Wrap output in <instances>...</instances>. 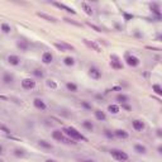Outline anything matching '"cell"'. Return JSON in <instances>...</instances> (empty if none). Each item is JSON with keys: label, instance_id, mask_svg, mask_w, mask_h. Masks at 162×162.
Returning <instances> with one entry per match:
<instances>
[{"label": "cell", "instance_id": "6da1fadb", "mask_svg": "<svg viewBox=\"0 0 162 162\" xmlns=\"http://www.w3.org/2000/svg\"><path fill=\"white\" fill-rule=\"evenodd\" d=\"M62 132L66 134L70 139H72V141H84V142H88V138L84 137V134L81 132H79L75 127H65L62 129Z\"/></svg>", "mask_w": 162, "mask_h": 162}, {"label": "cell", "instance_id": "7a4b0ae2", "mask_svg": "<svg viewBox=\"0 0 162 162\" xmlns=\"http://www.w3.org/2000/svg\"><path fill=\"white\" fill-rule=\"evenodd\" d=\"M110 156L118 162H127L129 160V155L127 152H124V151H122V149H118V148H112L110 149Z\"/></svg>", "mask_w": 162, "mask_h": 162}, {"label": "cell", "instance_id": "3957f363", "mask_svg": "<svg viewBox=\"0 0 162 162\" xmlns=\"http://www.w3.org/2000/svg\"><path fill=\"white\" fill-rule=\"evenodd\" d=\"M125 63L128 65V66H131V67H138L139 63H141V60H139L137 56H134V55L127 53V55H125Z\"/></svg>", "mask_w": 162, "mask_h": 162}, {"label": "cell", "instance_id": "277c9868", "mask_svg": "<svg viewBox=\"0 0 162 162\" xmlns=\"http://www.w3.org/2000/svg\"><path fill=\"white\" fill-rule=\"evenodd\" d=\"M20 85H22V89H23V90L29 91V90H33V89L36 88V81H34V79L26 77V79L22 80Z\"/></svg>", "mask_w": 162, "mask_h": 162}, {"label": "cell", "instance_id": "5b68a950", "mask_svg": "<svg viewBox=\"0 0 162 162\" xmlns=\"http://www.w3.org/2000/svg\"><path fill=\"white\" fill-rule=\"evenodd\" d=\"M52 5H55L56 8H58V9H62V10H65V12H67V13H71V14H76V10H75L73 8H71V6H69V5H66V4H63V3H58V2H52Z\"/></svg>", "mask_w": 162, "mask_h": 162}, {"label": "cell", "instance_id": "8992f818", "mask_svg": "<svg viewBox=\"0 0 162 162\" xmlns=\"http://www.w3.org/2000/svg\"><path fill=\"white\" fill-rule=\"evenodd\" d=\"M89 76L94 80H99L101 77V71L99 70V67H96V66H91L89 69Z\"/></svg>", "mask_w": 162, "mask_h": 162}, {"label": "cell", "instance_id": "52a82bcc", "mask_svg": "<svg viewBox=\"0 0 162 162\" xmlns=\"http://www.w3.org/2000/svg\"><path fill=\"white\" fill-rule=\"evenodd\" d=\"M149 9H151L152 14L157 19H161V6H160V3H152V4H149Z\"/></svg>", "mask_w": 162, "mask_h": 162}, {"label": "cell", "instance_id": "ba28073f", "mask_svg": "<svg viewBox=\"0 0 162 162\" xmlns=\"http://www.w3.org/2000/svg\"><path fill=\"white\" fill-rule=\"evenodd\" d=\"M33 106L36 108V109L41 110V112H45V110L47 109V104L43 101L41 98H36V99L33 100Z\"/></svg>", "mask_w": 162, "mask_h": 162}, {"label": "cell", "instance_id": "9c48e42d", "mask_svg": "<svg viewBox=\"0 0 162 162\" xmlns=\"http://www.w3.org/2000/svg\"><path fill=\"white\" fill-rule=\"evenodd\" d=\"M6 61H8V63L10 65V66H19L20 62H22V60L18 55H9L6 57Z\"/></svg>", "mask_w": 162, "mask_h": 162}, {"label": "cell", "instance_id": "30bf717a", "mask_svg": "<svg viewBox=\"0 0 162 162\" xmlns=\"http://www.w3.org/2000/svg\"><path fill=\"white\" fill-rule=\"evenodd\" d=\"M52 138L57 142H63L66 137H65V133L61 131V129H55V131L52 132Z\"/></svg>", "mask_w": 162, "mask_h": 162}, {"label": "cell", "instance_id": "8fae6325", "mask_svg": "<svg viewBox=\"0 0 162 162\" xmlns=\"http://www.w3.org/2000/svg\"><path fill=\"white\" fill-rule=\"evenodd\" d=\"M2 81L4 85H10L14 82V75L12 72H4L3 73V77H2Z\"/></svg>", "mask_w": 162, "mask_h": 162}, {"label": "cell", "instance_id": "7c38bea8", "mask_svg": "<svg viewBox=\"0 0 162 162\" xmlns=\"http://www.w3.org/2000/svg\"><path fill=\"white\" fill-rule=\"evenodd\" d=\"M84 41V43L86 46H88L89 48H91V49H94L95 52H101V47L98 45L96 42H94V41H88V39H82Z\"/></svg>", "mask_w": 162, "mask_h": 162}, {"label": "cell", "instance_id": "4fadbf2b", "mask_svg": "<svg viewBox=\"0 0 162 162\" xmlns=\"http://www.w3.org/2000/svg\"><path fill=\"white\" fill-rule=\"evenodd\" d=\"M115 138H119V139H127L129 137V133L125 131V129H115L113 132Z\"/></svg>", "mask_w": 162, "mask_h": 162}, {"label": "cell", "instance_id": "5bb4252c", "mask_svg": "<svg viewBox=\"0 0 162 162\" xmlns=\"http://www.w3.org/2000/svg\"><path fill=\"white\" fill-rule=\"evenodd\" d=\"M42 62L45 63V65H51L53 62V55L51 52L46 51V52H43V55H42Z\"/></svg>", "mask_w": 162, "mask_h": 162}, {"label": "cell", "instance_id": "9a60e30c", "mask_svg": "<svg viewBox=\"0 0 162 162\" xmlns=\"http://www.w3.org/2000/svg\"><path fill=\"white\" fill-rule=\"evenodd\" d=\"M17 47H18V49L22 51V52H27L28 48H29V43H28L27 41H24V39H19V41L17 42Z\"/></svg>", "mask_w": 162, "mask_h": 162}, {"label": "cell", "instance_id": "2e32d148", "mask_svg": "<svg viewBox=\"0 0 162 162\" xmlns=\"http://www.w3.org/2000/svg\"><path fill=\"white\" fill-rule=\"evenodd\" d=\"M132 127H133L134 131L142 132L143 129H144V123H143L142 121H139V119H134V121L132 122Z\"/></svg>", "mask_w": 162, "mask_h": 162}, {"label": "cell", "instance_id": "e0dca14e", "mask_svg": "<svg viewBox=\"0 0 162 162\" xmlns=\"http://www.w3.org/2000/svg\"><path fill=\"white\" fill-rule=\"evenodd\" d=\"M94 117H95V119L99 121V122H105L106 121V114H105V112H103L100 109H96L94 112Z\"/></svg>", "mask_w": 162, "mask_h": 162}, {"label": "cell", "instance_id": "ac0fdd59", "mask_svg": "<svg viewBox=\"0 0 162 162\" xmlns=\"http://www.w3.org/2000/svg\"><path fill=\"white\" fill-rule=\"evenodd\" d=\"M81 9L85 12L86 15H93V14H94V10H93L91 5H90L89 3H86V2H82V3H81Z\"/></svg>", "mask_w": 162, "mask_h": 162}, {"label": "cell", "instance_id": "d6986e66", "mask_svg": "<svg viewBox=\"0 0 162 162\" xmlns=\"http://www.w3.org/2000/svg\"><path fill=\"white\" fill-rule=\"evenodd\" d=\"M115 100L119 104H128L129 103V96L125 95V94H123V93H121V94H118L115 96Z\"/></svg>", "mask_w": 162, "mask_h": 162}, {"label": "cell", "instance_id": "ffe728a7", "mask_svg": "<svg viewBox=\"0 0 162 162\" xmlns=\"http://www.w3.org/2000/svg\"><path fill=\"white\" fill-rule=\"evenodd\" d=\"M37 15H38L39 18H42V19L47 20V22H51V23H56V22H57L55 17H52V15H49V14H46V13H42V12H38Z\"/></svg>", "mask_w": 162, "mask_h": 162}, {"label": "cell", "instance_id": "44dd1931", "mask_svg": "<svg viewBox=\"0 0 162 162\" xmlns=\"http://www.w3.org/2000/svg\"><path fill=\"white\" fill-rule=\"evenodd\" d=\"M134 152L138 155H146L147 148H146V146H143L141 143H137V144H134Z\"/></svg>", "mask_w": 162, "mask_h": 162}, {"label": "cell", "instance_id": "7402d4cb", "mask_svg": "<svg viewBox=\"0 0 162 162\" xmlns=\"http://www.w3.org/2000/svg\"><path fill=\"white\" fill-rule=\"evenodd\" d=\"M82 128L86 129L88 132H93L95 127H94V123H93L90 119H85V121L82 122Z\"/></svg>", "mask_w": 162, "mask_h": 162}, {"label": "cell", "instance_id": "603a6c76", "mask_svg": "<svg viewBox=\"0 0 162 162\" xmlns=\"http://www.w3.org/2000/svg\"><path fill=\"white\" fill-rule=\"evenodd\" d=\"M38 146L41 148H43V149H52L53 148L52 143L48 142V141H46V139H39V141H38Z\"/></svg>", "mask_w": 162, "mask_h": 162}, {"label": "cell", "instance_id": "cb8c5ba5", "mask_svg": "<svg viewBox=\"0 0 162 162\" xmlns=\"http://www.w3.org/2000/svg\"><path fill=\"white\" fill-rule=\"evenodd\" d=\"M108 112L110 114H118L121 112V106L118 104H110V105H108Z\"/></svg>", "mask_w": 162, "mask_h": 162}, {"label": "cell", "instance_id": "d4e9b609", "mask_svg": "<svg viewBox=\"0 0 162 162\" xmlns=\"http://www.w3.org/2000/svg\"><path fill=\"white\" fill-rule=\"evenodd\" d=\"M13 156L17 158H23L26 156V151L23 148H14L13 149Z\"/></svg>", "mask_w": 162, "mask_h": 162}, {"label": "cell", "instance_id": "484cf974", "mask_svg": "<svg viewBox=\"0 0 162 162\" xmlns=\"http://www.w3.org/2000/svg\"><path fill=\"white\" fill-rule=\"evenodd\" d=\"M66 89L69 90V91H71V93H77V90H79V86L75 84V82H66Z\"/></svg>", "mask_w": 162, "mask_h": 162}, {"label": "cell", "instance_id": "4316f807", "mask_svg": "<svg viewBox=\"0 0 162 162\" xmlns=\"http://www.w3.org/2000/svg\"><path fill=\"white\" fill-rule=\"evenodd\" d=\"M63 65H65V66H67V67H72L73 65H75V58L71 57V56L65 57L63 58Z\"/></svg>", "mask_w": 162, "mask_h": 162}, {"label": "cell", "instance_id": "83f0119b", "mask_svg": "<svg viewBox=\"0 0 162 162\" xmlns=\"http://www.w3.org/2000/svg\"><path fill=\"white\" fill-rule=\"evenodd\" d=\"M32 73H33V76L36 79H45V72H43V70H41V69H34L32 71Z\"/></svg>", "mask_w": 162, "mask_h": 162}, {"label": "cell", "instance_id": "f1b7e54d", "mask_svg": "<svg viewBox=\"0 0 162 162\" xmlns=\"http://www.w3.org/2000/svg\"><path fill=\"white\" fill-rule=\"evenodd\" d=\"M0 29H2V32L4 34H9L10 32H12V27H10V24H8V23H2Z\"/></svg>", "mask_w": 162, "mask_h": 162}, {"label": "cell", "instance_id": "f546056e", "mask_svg": "<svg viewBox=\"0 0 162 162\" xmlns=\"http://www.w3.org/2000/svg\"><path fill=\"white\" fill-rule=\"evenodd\" d=\"M0 132H3L4 134L9 136V134H12V129H10L8 125H5L4 123H0Z\"/></svg>", "mask_w": 162, "mask_h": 162}, {"label": "cell", "instance_id": "4dcf8cb0", "mask_svg": "<svg viewBox=\"0 0 162 162\" xmlns=\"http://www.w3.org/2000/svg\"><path fill=\"white\" fill-rule=\"evenodd\" d=\"M110 66L114 70H122L123 69V65L121 61H110Z\"/></svg>", "mask_w": 162, "mask_h": 162}, {"label": "cell", "instance_id": "1f68e13d", "mask_svg": "<svg viewBox=\"0 0 162 162\" xmlns=\"http://www.w3.org/2000/svg\"><path fill=\"white\" fill-rule=\"evenodd\" d=\"M152 90H153V93H155L156 95H158V96L162 95V88H161L160 84H153V85H152Z\"/></svg>", "mask_w": 162, "mask_h": 162}, {"label": "cell", "instance_id": "d6a6232c", "mask_svg": "<svg viewBox=\"0 0 162 162\" xmlns=\"http://www.w3.org/2000/svg\"><path fill=\"white\" fill-rule=\"evenodd\" d=\"M46 84H47V86L49 89H52V90H56L57 88H58V85H57V82L55 81V80H47L46 81Z\"/></svg>", "mask_w": 162, "mask_h": 162}, {"label": "cell", "instance_id": "836d02e7", "mask_svg": "<svg viewBox=\"0 0 162 162\" xmlns=\"http://www.w3.org/2000/svg\"><path fill=\"white\" fill-rule=\"evenodd\" d=\"M80 104H81V106L84 108L85 110H91V109H93V105H91V103L86 101V100H82V101H81Z\"/></svg>", "mask_w": 162, "mask_h": 162}, {"label": "cell", "instance_id": "e575fe53", "mask_svg": "<svg viewBox=\"0 0 162 162\" xmlns=\"http://www.w3.org/2000/svg\"><path fill=\"white\" fill-rule=\"evenodd\" d=\"M103 134H104V137L108 138V139H114V138H115V137H114V133H113L112 131H109V129H105V131L103 132Z\"/></svg>", "mask_w": 162, "mask_h": 162}, {"label": "cell", "instance_id": "d590c367", "mask_svg": "<svg viewBox=\"0 0 162 162\" xmlns=\"http://www.w3.org/2000/svg\"><path fill=\"white\" fill-rule=\"evenodd\" d=\"M53 46H55L58 51H61V52H65V51H66V49H65V47H63V45H62V43H58V42H55V43H53Z\"/></svg>", "mask_w": 162, "mask_h": 162}, {"label": "cell", "instance_id": "8d00e7d4", "mask_svg": "<svg viewBox=\"0 0 162 162\" xmlns=\"http://www.w3.org/2000/svg\"><path fill=\"white\" fill-rule=\"evenodd\" d=\"M86 24H88L90 28H93L95 32H103V29L100 28V27H98V26H95V24H93V23H89V22H88V23H86Z\"/></svg>", "mask_w": 162, "mask_h": 162}, {"label": "cell", "instance_id": "74e56055", "mask_svg": "<svg viewBox=\"0 0 162 162\" xmlns=\"http://www.w3.org/2000/svg\"><path fill=\"white\" fill-rule=\"evenodd\" d=\"M62 45H63V47H65V49H69V51H73L75 49V47L73 46H71V45H69L67 42H62Z\"/></svg>", "mask_w": 162, "mask_h": 162}, {"label": "cell", "instance_id": "f35d334b", "mask_svg": "<svg viewBox=\"0 0 162 162\" xmlns=\"http://www.w3.org/2000/svg\"><path fill=\"white\" fill-rule=\"evenodd\" d=\"M123 17H124V20H125V22H129V20L133 19V14H128V13H125V12H123Z\"/></svg>", "mask_w": 162, "mask_h": 162}, {"label": "cell", "instance_id": "ab89813d", "mask_svg": "<svg viewBox=\"0 0 162 162\" xmlns=\"http://www.w3.org/2000/svg\"><path fill=\"white\" fill-rule=\"evenodd\" d=\"M66 23H71V24H73V26H77V27H80V23H77V22H75V20H72V19H70V18H65L63 19Z\"/></svg>", "mask_w": 162, "mask_h": 162}, {"label": "cell", "instance_id": "60d3db41", "mask_svg": "<svg viewBox=\"0 0 162 162\" xmlns=\"http://www.w3.org/2000/svg\"><path fill=\"white\" fill-rule=\"evenodd\" d=\"M122 105V109H125V110H132V108L129 106L128 104H121Z\"/></svg>", "mask_w": 162, "mask_h": 162}, {"label": "cell", "instance_id": "b9f144b4", "mask_svg": "<svg viewBox=\"0 0 162 162\" xmlns=\"http://www.w3.org/2000/svg\"><path fill=\"white\" fill-rule=\"evenodd\" d=\"M4 153H5V148H4V146L2 143H0V156L4 155Z\"/></svg>", "mask_w": 162, "mask_h": 162}, {"label": "cell", "instance_id": "7bdbcfd3", "mask_svg": "<svg viewBox=\"0 0 162 162\" xmlns=\"http://www.w3.org/2000/svg\"><path fill=\"white\" fill-rule=\"evenodd\" d=\"M156 132H157V137H160V138H161V137H162V133H161V129L158 128V129H157V131H156Z\"/></svg>", "mask_w": 162, "mask_h": 162}, {"label": "cell", "instance_id": "ee69618b", "mask_svg": "<svg viewBox=\"0 0 162 162\" xmlns=\"http://www.w3.org/2000/svg\"><path fill=\"white\" fill-rule=\"evenodd\" d=\"M82 162H96L95 160H91V158H89V160H84Z\"/></svg>", "mask_w": 162, "mask_h": 162}, {"label": "cell", "instance_id": "f6af8a7d", "mask_svg": "<svg viewBox=\"0 0 162 162\" xmlns=\"http://www.w3.org/2000/svg\"><path fill=\"white\" fill-rule=\"evenodd\" d=\"M46 162H57V161L53 160V158H48V160H46Z\"/></svg>", "mask_w": 162, "mask_h": 162}, {"label": "cell", "instance_id": "bcb514c9", "mask_svg": "<svg viewBox=\"0 0 162 162\" xmlns=\"http://www.w3.org/2000/svg\"><path fill=\"white\" fill-rule=\"evenodd\" d=\"M157 151H158V153L161 155V153H162V147H161V146H158V148H157Z\"/></svg>", "mask_w": 162, "mask_h": 162}, {"label": "cell", "instance_id": "7dc6e473", "mask_svg": "<svg viewBox=\"0 0 162 162\" xmlns=\"http://www.w3.org/2000/svg\"><path fill=\"white\" fill-rule=\"evenodd\" d=\"M0 162H4V160H3V158H0Z\"/></svg>", "mask_w": 162, "mask_h": 162}]
</instances>
